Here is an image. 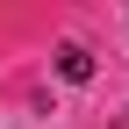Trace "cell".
Returning a JSON list of instances; mask_svg holds the SVG:
<instances>
[{"instance_id":"7a4b0ae2","label":"cell","mask_w":129,"mask_h":129,"mask_svg":"<svg viewBox=\"0 0 129 129\" xmlns=\"http://www.w3.org/2000/svg\"><path fill=\"white\" fill-rule=\"evenodd\" d=\"M122 129H129V122H122Z\"/></svg>"},{"instance_id":"6da1fadb","label":"cell","mask_w":129,"mask_h":129,"mask_svg":"<svg viewBox=\"0 0 129 129\" xmlns=\"http://www.w3.org/2000/svg\"><path fill=\"white\" fill-rule=\"evenodd\" d=\"M57 72L72 79V86H86V79H93V57L79 50V43H64V50H57Z\"/></svg>"}]
</instances>
